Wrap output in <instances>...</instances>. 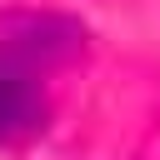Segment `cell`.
<instances>
[{
    "instance_id": "cell-1",
    "label": "cell",
    "mask_w": 160,
    "mask_h": 160,
    "mask_svg": "<svg viewBox=\"0 0 160 160\" xmlns=\"http://www.w3.org/2000/svg\"><path fill=\"white\" fill-rule=\"evenodd\" d=\"M85 45V30L65 15H10L0 25V70L15 75H45L75 60Z\"/></svg>"
},
{
    "instance_id": "cell-2",
    "label": "cell",
    "mask_w": 160,
    "mask_h": 160,
    "mask_svg": "<svg viewBox=\"0 0 160 160\" xmlns=\"http://www.w3.org/2000/svg\"><path fill=\"white\" fill-rule=\"evenodd\" d=\"M35 115H40L35 80H30V75H15V70H0V140L20 135Z\"/></svg>"
}]
</instances>
